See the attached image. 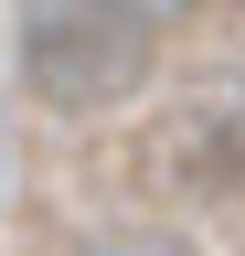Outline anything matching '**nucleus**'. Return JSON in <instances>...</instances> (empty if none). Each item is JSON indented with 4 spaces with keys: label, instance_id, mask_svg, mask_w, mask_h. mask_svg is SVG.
Masks as SVG:
<instances>
[{
    "label": "nucleus",
    "instance_id": "f257e3e1",
    "mask_svg": "<svg viewBox=\"0 0 245 256\" xmlns=\"http://www.w3.org/2000/svg\"><path fill=\"white\" fill-rule=\"evenodd\" d=\"M11 54H21V86L53 118H96V107L149 86V64H160V0H21Z\"/></svg>",
    "mask_w": 245,
    "mask_h": 256
},
{
    "label": "nucleus",
    "instance_id": "f03ea898",
    "mask_svg": "<svg viewBox=\"0 0 245 256\" xmlns=\"http://www.w3.org/2000/svg\"><path fill=\"white\" fill-rule=\"evenodd\" d=\"M85 256H192L171 235V224H96V235H85Z\"/></svg>",
    "mask_w": 245,
    "mask_h": 256
}]
</instances>
